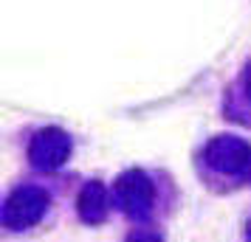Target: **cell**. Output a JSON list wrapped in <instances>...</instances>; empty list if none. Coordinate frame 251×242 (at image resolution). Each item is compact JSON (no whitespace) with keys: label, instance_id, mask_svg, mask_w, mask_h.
Wrapping results in <instances>:
<instances>
[{"label":"cell","instance_id":"cell-2","mask_svg":"<svg viewBox=\"0 0 251 242\" xmlns=\"http://www.w3.org/2000/svg\"><path fill=\"white\" fill-rule=\"evenodd\" d=\"M113 195L119 208L125 211L127 217L141 220L150 214L152 208V200H155V189H152V180L141 169H130L125 172L113 186Z\"/></svg>","mask_w":251,"mask_h":242},{"label":"cell","instance_id":"cell-1","mask_svg":"<svg viewBox=\"0 0 251 242\" xmlns=\"http://www.w3.org/2000/svg\"><path fill=\"white\" fill-rule=\"evenodd\" d=\"M48 195L46 189L40 186H20L14 189L6 206H3V225L12 231H23V228H31L37 225L40 220L46 217L48 211Z\"/></svg>","mask_w":251,"mask_h":242},{"label":"cell","instance_id":"cell-4","mask_svg":"<svg viewBox=\"0 0 251 242\" xmlns=\"http://www.w3.org/2000/svg\"><path fill=\"white\" fill-rule=\"evenodd\" d=\"M68 155H71V138L57 127L37 132L34 141H31V150H28L31 163L37 169H46V172L59 169L62 163L68 161Z\"/></svg>","mask_w":251,"mask_h":242},{"label":"cell","instance_id":"cell-5","mask_svg":"<svg viewBox=\"0 0 251 242\" xmlns=\"http://www.w3.org/2000/svg\"><path fill=\"white\" fill-rule=\"evenodd\" d=\"M76 211H79V220L88 222V225H99L107 220V211H110V200H107V189H104L99 180H91V183L82 186L79 197H76Z\"/></svg>","mask_w":251,"mask_h":242},{"label":"cell","instance_id":"cell-7","mask_svg":"<svg viewBox=\"0 0 251 242\" xmlns=\"http://www.w3.org/2000/svg\"><path fill=\"white\" fill-rule=\"evenodd\" d=\"M246 237H249V242H251V220H249V228H246Z\"/></svg>","mask_w":251,"mask_h":242},{"label":"cell","instance_id":"cell-6","mask_svg":"<svg viewBox=\"0 0 251 242\" xmlns=\"http://www.w3.org/2000/svg\"><path fill=\"white\" fill-rule=\"evenodd\" d=\"M127 242H161V237H158V234H155V231L138 228V231H133V234L127 237Z\"/></svg>","mask_w":251,"mask_h":242},{"label":"cell","instance_id":"cell-8","mask_svg":"<svg viewBox=\"0 0 251 242\" xmlns=\"http://www.w3.org/2000/svg\"><path fill=\"white\" fill-rule=\"evenodd\" d=\"M249 93H251V70H249Z\"/></svg>","mask_w":251,"mask_h":242},{"label":"cell","instance_id":"cell-3","mask_svg":"<svg viewBox=\"0 0 251 242\" xmlns=\"http://www.w3.org/2000/svg\"><path fill=\"white\" fill-rule=\"evenodd\" d=\"M206 161L223 175H246L251 169V147L237 135H220L206 147Z\"/></svg>","mask_w":251,"mask_h":242}]
</instances>
